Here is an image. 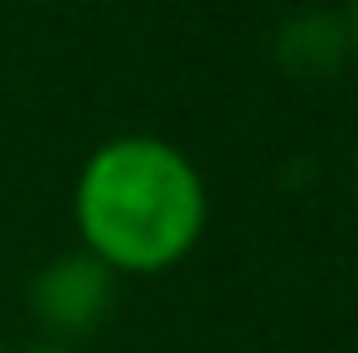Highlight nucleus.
<instances>
[{"instance_id": "nucleus-1", "label": "nucleus", "mask_w": 358, "mask_h": 353, "mask_svg": "<svg viewBox=\"0 0 358 353\" xmlns=\"http://www.w3.org/2000/svg\"><path fill=\"white\" fill-rule=\"evenodd\" d=\"M78 247L126 276H160L179 266L208 228V184L199 165L165 136L102 141L73 184Z\"/></svg>"}, {"instance_id": "nucleus-4", "label": "nucleus", "mask_w": 358, "mask_h": 353, "mask_svg": "<svg viewBox=\"0 0 358 353\" xmlns=\"http://www.w3.org/2000/svg\"><path fill=\"white\" fill-rule=\"evenodd\" d=\"M344 34H349V49L358 54V0L349 5V15H344Z\"/></svg>"}, {"instance_id": "nucleus-3", "label": "nucleus", "mask_w": 358, "mask_h": 353, "mask_svg": "<svg viewBox=\"0 0 358 353\" xmlns=\"http://www.w3.org/2000/svg\"><path fill=\"white\" fill-rule=\"evenodd\" d=\"M15 353H78L73 344H63V339H39V344H24V349Z\"/></svg>"}, {"instance_id": "nucleus-5", "label": "nucleus", "mask_w": 358, "mask_h": 353, "mask_svg": "<svg viewBox=\"0 0 358 353\" xmlns=\"http://www.w3.org/2000/svg\"><path fill=\"white\" fill-rule=\"evenodd\" d=\"M0 353H5V349H0Z\"/></svg>"}, {"instance_id": "nucleus-2", "label": "nucleus", "mask_w": 358, "mask_h": 353, "mask_svg": "<svg viewBox=\"0 0 358 353\" xmlns=\"http://www.w3.org/2000/svg\"><path fill=\"white\" fill-rule=\"evenodd\" d=\"M117 286L121 276L112 266H102L92 252L73 247L54 261H44L29 281V315L49 329V339L78 344L87 334H97L112 310H117Z\"/></svg>"}]
</instances>
